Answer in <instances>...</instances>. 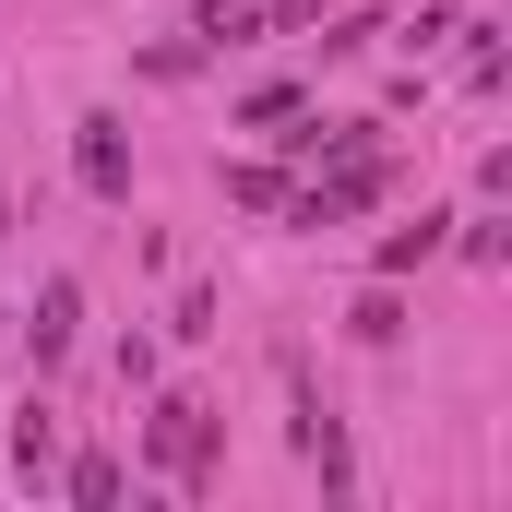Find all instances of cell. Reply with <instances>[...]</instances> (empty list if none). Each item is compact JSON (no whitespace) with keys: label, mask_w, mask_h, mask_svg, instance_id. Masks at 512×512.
Here are the masks:
<instances>
[{"label":"cell","mask_w":512,"mask_h":512,"mask_svg":"<svg viewBox=\"0 0 512 512\" xmlns=\"http://www.w3.org/2000/svg\"><path fill=\"white\" fill-rule=\"evenodd\" d=\"M441 239H453V215H417V227H393V239H382V262H370V274H417Z\"/></svg>","instance_id":"6"},{"label":"cell","mask_w":512,"mask_h":512,"mask_svg":"<svg viewBox=\"0 0 512 512\" xmlns=\"http://www.w3.org/2000/svg\"><path fill=\"white\" fill-rule=\"evenodd\" d=\"M346 334H358V346H393V334H405V298H393V274L358 298V310H346Z\"/></svg>","instance_id":"9"},{"label":"cell","mask_w":512,"mask_h":512,"mask_svg":"<svg viewBox=\"0 0 512 512\" xmlns=\"http://www.w3.org/2000/svg\"><path fill=\"white\" fill-rule=\"evenodd\" d=\"M72 322H84V286H72V274H48V286H36V370H60V358H72Z\"/></svg>","instance_id":"4"},{"label":"cell","mask_w":512,"mask_h":512,"mask_svg":"<svg viewBox=\"0 0 512 512\" xmlns=\"http://www.w3.org/2000/svg\"><path fill=\"white\" fill-rule=\"evenodd\" d=\"M72 167H84V191H96V203H131V131L108 120V108L72 131Z\"/></svg>","instance_id":"3"},{"label":"cell","mask_w":512,"mask_h":512,"mask_svg":"<svg viewBox=\"0 0 512 512\" xmlns=\"http://www.w3.org/2000/svg\"><path fill=\"white\" fill-rule=\"evenodd\" d=\"M143 453H155L167 477H191V489H203V465H215V405H203V393H155Z\"/></svg>","instance_id":"2"},{"label":"cell","mask_w":512,"mask_h":512,"mask_svg":"<svg viewBox=\"0 0 512 512\" xmlns=\"http://www.w3.org/2000/svg\"><path fill=\"white\" fill-rule=\"evenodd\" d=\"M370 203H393V155H370V143H346V155H334V179L286 191V215H298V227H346V215H370Z\"/></svg>","instance_id":"1"},{"label":"cell","mask_w":512,"mask_h":512,"mask_svg":"<svg viewBox=\"0 0 512 512\" xmlns=\"http://www.w3.org/2000/svg\"><path fill=\"white\" fill-rule=\"evenodd\" d=\"M227 203H239V215H286V167H227Z\"/></svg>","instance_id":"8"},{"label":"cell","mask_w":512,"mask_h":512,"mask_svg":"<svg viewBox=\"0 0 512 512\" xmlns=\"http://www.w3.org/2000/svg\"><path fill=\"white\" fill-rule=\"evenodd\" d=\"M60 489H72L84 512H108V501H120V453H72V465H60Z\"/></svg>","instance_id":"7"},{"label":"cell","mask_w":512,"mask_h":512,"mask_svg":"<svg viewBox=\"0 0 512 512\" xmlns=\"http://www.w3.org/2000/svg\"><path fill=\"white\" fill-rule=\"evenodd\" d=\"M191 36H203V48H239V36H262V12H251V0H203Z\"/></svg>","instance_id":"10"},{"label":"cell","mask_w":512,"mask_h":512,"mask_svg":"<svg viewBox=\"0 0 512 512\" xmlns=\"http://www.w3.org/2000/svg\"><path fill=\"white\" fill-rule=\"evenodd\" d=\"M12 477H24V489H48V477H60V429H48V405H24V417H12Z\"/></svg>","instance_id":"5"}]
</instances>
